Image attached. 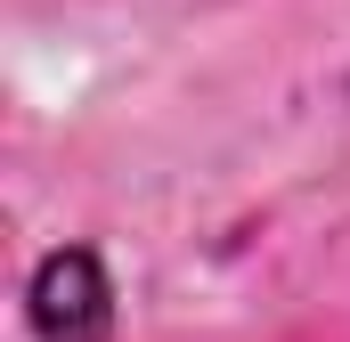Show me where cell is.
Instances as JSON below:
<instances>
[{"instance_id":"1","label":"cell","mask_w":350,"mask_h":342,"mask_svg":"<svg viewBox=\"0 0 350 342\" xmlns=\"http://www.w3.org/2000/svg\"><path fill=\"white\" fill-rule=\"evenodd\" d=\"M16 310L33 342H122V277L90 237H66L33 253Z\"/></svg>"},{"instance_id":"2","label":"cell","mask_w":350,"mask_h":342,"mask_svg":"<svg viewBox=\"0 0 350 342\" xmlns=\"http://www.w3.org/2000/svg\"><path fill=\"white\" fill-rule=\"evenodd\" d=\"M342 90H350V82H342Z\"/></svg>"}]
</instances>
